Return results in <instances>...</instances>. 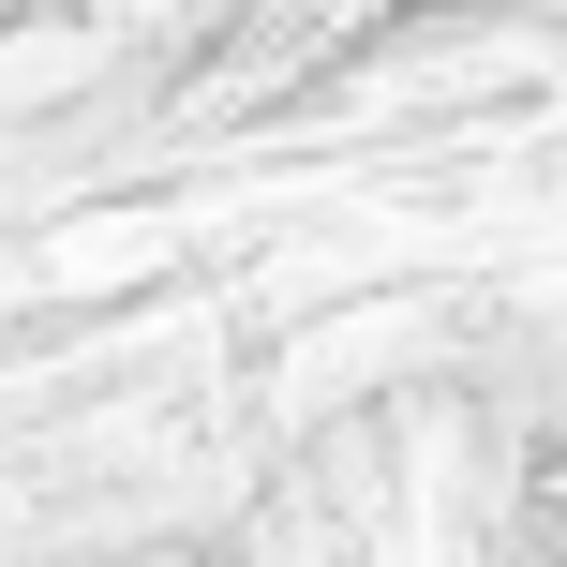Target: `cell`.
I'll return each mask as SVG.
<instances>
[{
  "label": "cell",
  "instance_id": "obj_1",
  "mask_svg": "<svg viewBox=\"0 0 567 567\" xmlns=\"http://www.w3.org/2000/svg\"><path fill=\"white\" fill-rule=\"evenodd\" d=\"M135 567H195V553H135Z\"/></svg>",
  "mask_w": 567,
  "mask_h": 567
}]
</instances>
